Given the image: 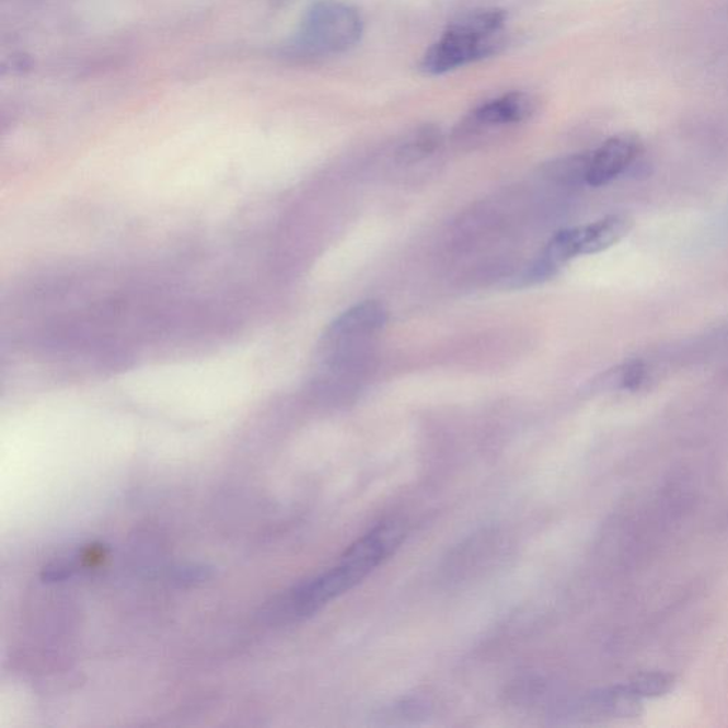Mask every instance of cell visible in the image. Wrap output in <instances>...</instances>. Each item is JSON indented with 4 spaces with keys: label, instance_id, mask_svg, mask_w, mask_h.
Listing matches in <instances>:
<instances>
[{
    "label": "cell",
    "instance_id": "1",
    "mask_svg": "<svg viewBox=\"0 0 728 728\" xmlns=\"http://www.w3.org/2000/svg\"><path fill=\"white\" fill-rule=\"evenodd\" d=\"M363 21L356 9L337 0H317L302 19L298 42L313 54H340L358 45Z\"/></svg>",
    "mask_w": 728,
    "mask_h": 728
},
{
    "label": "cell",
    "instance_id": "2",
    "mask_svg": "<svg viewBox=\"0 0 728 728\" xmlns=\"http://www.w3.org/2000/svg\"><path fill=\"white\" fill-rule=\"evenodd\" d=\"M502 46V33L489 35L457 18L447 26L440 39L423 56L420 69L423 73L430 76L449 73L451 70L497 55Z\"/></svg>",
    "mask_w": 728,
    "mask_h": 728
},
{
    "label": "cell",
    "instance_id": "3",
    "mask_svg": "<svg viewBox=\"0 0 728 728\" xmlns=\"http://www.w3.org/2000/svg\"><path fill=\"white\" fill-rule=\"evenodd\" d=\"M388 317V309L378 301H366L342 313L327 327L319 346L323 363L332 368L346 365L361 345L383 331Z\"/></svg>",
    "mask_w": 728,
    "mask_h": 728
},
{
    "label": "cell",
    "instance_id": "4",
    "mask_svg": "<svg viewBox=\"0 0 728 728\" xmlns=\"http://www.w3.org/2000/svg\"><path fill=\"white\" fill-rule=\"evenodd\" d=\"M365 577L350 564L340 561V564L326 574L301 585L290 592L285 601V613L292 617H307L330 603L332 599L340 597Z\"/></svg>",
    "mask_w": 728,
    "mask_h": 728
},
{
    "label": "cell",
    "instance_id": "5",
    "mask_svg": "<svg viewBox=\"0 0 728 728\" xmlns=\"http://www.w3.org/2000/svg\"><path fill=\"white\" fill-rule=\"evenodd\" d=\"M642 151L644 142L636 135L623 132L609 138L597 151L589 154L585 183L591 187H603L612 183L636 163Z\"/></svg>",
    "mask_w": 728,
    "mask_h": 728
},
{
    "label": "cell",
    "instance_id": "6",
    "mask_svg": "<svg viewBox=\"0 0 728 728\" xmlns=\"http://www.w3.org/2000/svg\"><path fill=\"white\" fill-rule=\"evenodd\" d=\"M538 102L523 92H511L482 104L470 116V126L477 128L511 126L534 116Z\"/></svg>",
    "mask_w": 728,
    "mask_h": 728
},
{
    "label": "cell",
    "instance_id": "7",
    "mask_svg": "<svg viewBox=\"0 0 728 728\" xmlns=\"http://www.w3.org/2000/svg\"><path fill=\"white\" fill-rule=\"evenodd\" d=\"M642 702L644 701L636 697L623 683L591 694L580 704V713L592 720H599V718L626 720V718H636L642 715V706H644Z\"/></svg>",
    "mask_w": 728,
    "mask_h": 728
},
{
    "label": "cell",
    "instance_id": "8",
    "mask_svg": "<svg viewBox=\"0 0 728 728\" xmlns=\"http://www.w3.org/2000/svg\"><path fill=\"white\" fill-rule=\"evenodd\" d=\"M633 228V220L625 213H613L602 220L577 227L580 255H593L606 251L622 241Z\"/></svg>",
    "mask_w": 728,
    "mask_h": 728
},
{
    "label": "cell",
    "instance_id": "9",
    "mask_svg": "<svg viewBox=\"0 0 728 728\" xmlns=\"http://www.w3.org/2000/svg\"><path fill=\"white\" fill-rule=\"evenodd\" d=\"M579 255L577 228L561 231L546 244L540 259L532 266L531 278L548 279Z\"/></svg>",
    "mask_w": 728,
    "mask_h": 728
},
{
    "label": "cell",
    "instance_id": "10",
    "mask_svg": "<svg viewBox=\"0 0 728 728\" xmlns=\"http://www.w3.org/2000/svg\"><path fill=\"white\" fill-rule=\"evenodd\" d=\"M441 145V131L436 126H423L404 140L397 151V161L402 164H414L427 159Z\"/></svg>",
    "mask_w": 728,
    "mask_h": 728
},
{
    "label": "cell",
    "instance_id": "11",
    "mask_svg": "<svg viewBox=\"0 0 728 728\" xmlns=\"http://www.w3.org/2000/svg\"><path fill=\"white\" fill-rule=\"evenodd\" d=\"M625 686L640 701H645V698L661 697L673 692L675 678L666 672H644L633 675Z\"/></svg>",
    "mask_w": 728,
    "mask_h": 728
},
{
    "label": "cell",
    "instance_id": "12",
    "mask_svg": "<svg viewBox=\"0 0 728 728\" xmlns=\"http://www.w3.org/2000/svg\"><path fill=\"white\" fill-rule=\"evenodd\" d=\"M646 366L644 361L633 360L631 363L625 366V369L622 370V388L631 390V392H636L642 388V384L646 380Z\"/></svg>",
    "mask_w": 728,
    "mask_h": 728
}]
</instances>
